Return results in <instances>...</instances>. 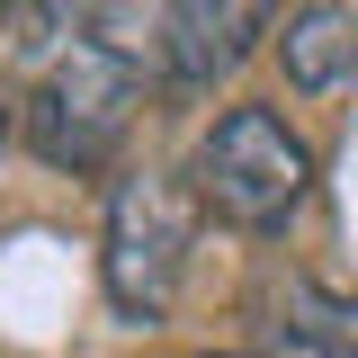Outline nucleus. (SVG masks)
<instances>
[{"instance_id": "3", "label": "nucleus", "mask_w": 358, "mask_h": 358, "mask_svg": "<svg viewBox=\"0 0 358 358\" xmlns=\"http://www.w3.org/2000/svg\"><path fill=\"white\" fill-rule=\"evenodd\" d=\"M188 242H197V224H188V197H179L171 171L117 179V197H108V251H99L108 305L126 322H162L179 278H188Z\"/></svg>"}, {"instance_id": "2", "label": "nucleus", "mask_w": 358, "mask_h": 358, "mask_svg": "<svg viewBox=\"0 0 358 358\" xmlns=\"http://www.w3.org/2000/svg\"><path fill=\"white\" fill-rule=\"evenodd\" d=\"M197 197L233 233H287L313 197V143L278 108H224L197 143Z\"/></svg>"}, {"instance_id": "5", "label": "nucleus", "mask_w": 358, "mask_h": 358, "mask_svg": "<svg viewBox=\"0 0 358 358\" xmlns=\"http://www.w3.org/2000/svg\"><path fill=\"white\" fill-rule=\"evenodd\" d=\"M278 54H287V81H296V90L358 81V9H287Z\"/></svg>"}, {"instance_id": "4", "label": "nucleus", "mask_w": 358, "mask_h": 358, "mask_svg": "<svg viewBox=\"0 0 358 358\" xmlns=\"http://www.w3.org/2000/svg\"><path fill=\"white\" fill-rule=\"evenodd\" d=\"M162 27V72H171L179 90H215L251 45L268 36V9H242V0H179V9H162L152 18Z\"/></svg>"}, {"instance_id": "1", "label": "nucleus", "mask_w": 358, "mask_h": 358, "mask_svg": "<svg viewBox=\"0 0 358 358\" xmlns=\"http://www.w3.org/2000/svg\"><path fill=\"white\" fill-rule=\"evenodd\" d=\"M143 108V63L117 36H72L27 90V143L54 171H99Z\"/></svg>"}, {"instance_id": "6", "label": "nucleus", "mask_w": 358, "mask_h": 358, "mask_svg": "<svg viewBox=\"0 0 358 358\" xmlns=\"http://www.w3.org/2000/svg\"><path fill=\"white\" fill-rule=\"evenodd\" d=\"M278 358H358V296L296 278L278 296Z\"/></svg>"}, {"instance_id": "7", "label": "nucleus", "mask_w": 358, "mask_h": 358, "mask_svg": "<svg viewBox=\"0 0 358 358\" xmlns=\"http://www.w3.org/2000/svg\"><path fill=\"white\" fill-rule=\"evenodd\" d=\"M9 108H18V99H9V72H0V134H9Z\"/></svg>"}]
</instances>
